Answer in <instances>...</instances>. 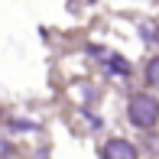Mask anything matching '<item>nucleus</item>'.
Returning <instances> with one entry per match:
<instances>
[{
    "instance_id": "obj_1",
    "label": "nucleus",
    "mask_w": 159,
    "mask_h": 159,
    "mask_svg": "<svg viewBox=\"0 0 159 159\" xmlns=\"http://www.w3.org/2000/svg\"><path fill=\"white\" fill-rule=\"evenodd\" d=\"M130 120H133L136 127H153L159 120V101L149 98V94H136L133 101H130Z\"/></svg>"
},
{
    "instance_id": "obj_2",
    "label": "nucleus",
    "mask_w": 159,
    "mask_h": 159,
    "mask_svg": "<svg viewBox=\"0 0 159 159\" xmlns=\"http://www.w3.org/2000/svg\"><path fill=\"white\" fill-rule=\"evenodd\" d=\"M104 159H136V149L127 140H111L104 146Z\"/></svg>"
},
{
    "instance_id": "obj_3",
    "label": "nucleus",
    "mask_w": 159,
    "mask_h": 159,
    "mask_svg": "<svg viewBox=\"0 0 159 159\" xmlns=\"http://www.w3.org/2000/svg\"><path fill=\"white\" fill-rule=\"evenodd\" d=\"M146 78H149V84L159 88V59H153V62L146 65Z\"/></svg>"
}]
</instances>
